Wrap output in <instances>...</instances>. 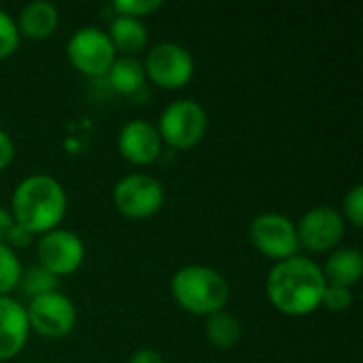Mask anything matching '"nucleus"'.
<instances>
[{"instance_id": "obj_7", "label": "nucleus", "mask_w": 363, "mask_h": 363, "mask_svg": "<svg viewBox=\"0 0 363 363\" xmlns=\"http://www.w3.org/2000/svg\"><path fill=\"white\" fill-rule=\"evenodd\" d=\"M249 236H251L253 247L262 255L277 259V262L294 257L300 249L294 221L285 215H279V213L257 215L251 223Z\"/></svg>"}, {"instance_id": "obj_14", "label": "nucleus", "mask_w": 363, "mask_h": 363, "mask_svg": "<svg viewBox=\"0 0 363 363\" xmlns=\"http://www.w3.org/2000/svg\"><path fill=\"white\" fill-rule=\"evenodd\" d=\"M60 21V13L51 2L38 0V2H30L21 9L17 23L19 36L23 34L26 38L32 40H40L53 34V30L57 28Z\"/></svg>"}, {"instance_id": "obj_23", "label": "nucleus", "mask_w": 363, "mask_h": 363, "mask_svg": "<svg viewBox=\"0 0 363 363\" xmlns=\"http://www.w3.org/2000/svg\"><path fill=\"white\" fill-rule=\"evenodd\" d=\"M353 304V294L351 289H345V287H332L328 285L325 287V294H323V300H321V306L330 308L332 313H342V311H349Z\"/></svg>"}, {"instance_id": "obj_9", "label": "nucleus", "mask_w": 363, "mask_h": 363, "mask_svg": "<svg viewBox=\"0 0 363 363\" xmlns=\"http://www.w3.org/2000/svg\"><path fill=\"white\" fill-rule=\"evenodd\" d=\"M143 68L145 74H149V79L164 89H179L194 77V60L189 51L177 43L155 45L147 53Z\"/></svg>"}, {"instance_id": "obj_26", "label": "nucleus", "mask_w": 363, "mask_h": 363, "mask_svg": "<svg viewBox=\"0 0 363 363\" xmlns=\"http://www.w3.org/2000/svg\"><path fill=\"white\" fill-rule=\"evenodd\" d=\"M13 155H15L13 140H11V136L0 128V170H4V168L13 162Z\"/></svg>"}, {"instance_id": "obj_16", "label": "nucleus", "mask_w": 363, "mask_h": 363, "mask_svg": "<svg viewBox=\"0 0 363 363\" xmlns=\"http://www.w3.org/2000/svg\"><path fill=\"white\" fill-rule=\"evenodd\" d=\"M106 34H108L115 51H123L130 57L147 45V28L140 19H134V17L117 15L111 21V28Z\"/></svg>"}, {"instance_id": "obj_22", "label": "nucleus", "mask_w": 363, "mask_h": 363, "mask_svg": "<svg viewBox=\"0 0 363 363\" xmlns=\"http://www.w3.org/2000/svg\"><path fill=\"white\" fill-rule=\"evenodd\" d=\"M113 9L121 17L138 19V17L151 15L157 9H162V2L160 0H117V2H113Z\"/></svg>"}, {"instance_id": "obj_24", "label": "nucleus", "mask_w": 363, "mask_h": 363, "mask_svg": "<svg viewBox=\"0 0 363 363\" xmlns=\"http://www.w3.org/2000/svg\"><path fill=\"white\" fill-rule=\"evenodd\" d=\"M345 217L347 221H351L355 228H362L363 223V187L355 185L347 196H345V204H342ZM342 217V219H345Z\"/></svg>"}, {"instance_id": "obj_5", "label": "nucleus", "mask_w": 363, "mask_h": 363, "mask_svg": "<svg viewBox=\"0 0 363 363\" xmlns=\"http://www.w3.org/2000/svg\"><path fill=\"white\" fill-rule=\"evenodd\" d=\"M70 64L87 77H106L108 68L115 62V47L104 30L81 28L77 30L66 47Z\"/></svg>"}, {"instance_id": "obj_10", "label": "nucleus", "mask_w": 363, "mask_h": 363, "mask_svg": "<svg viewBox=\"0 0 363 363\" xmlns=\"http://www.w3.org/2000/svg\"><path fill=\"white\" fill-rule=\"evenodd\" d=\"M36 253H38V266H43L45 270H49L60 279L72 274L83 264L85 247L74 232L55 228L40 236L36 245Z\"/></svg>"}, {"instance_id": "obj_13", "label": "nucleus", "mask_w": 363, "mask_h": 363, "mask_svg": "<svg viewBox=\"0 0 363 363\" xmlns=\"http://www.w3.org/2000/svg\"><path fill=\"white\" fill-rule=\"evenodd\" d=\"M28 334H30V323H28L26 308L17 300L2 296L0 298V362L19 355L28 342Z\"/></svg>"}, {"instance_id": "obj_2", "label": "nucleus", "mask_w": 363, "mask_h": 363, "mask_svg": "<svg viewBox=\"0 0 363 363\" xmlns=\"http://www.w3.org/2000/svg\"><path fill=\"white\" fill-rule=\"evenodd\" d=\"M64 187L47 174H32L23 179L11 200V217L26 232L47 234L57 228L66 215Z\"/></svg>"}, {"instance_id": "obj_8", "label": "nucleus", "mask_w": 363, "mask_h": 363, "mask_svg": "<svg viewBox=\"0 0 363 363\" xmlns=\"http://www.w3.org/2000/svg\"><path fill=\"white\" fill-rule=\"evenodd\" d=\"M26 315H28L30 330H34L36 334L49 340L68 336L77 323V311L72 300L60 291H51L30 300Z\"/></svg>"}, {"instance_id": "obj_18", "label": "nucleus", "mask_w": 363, "mask_h": 363, "mask_svg": "<svg viewBox=\"0 0 363 363\" xmlns=\"http://www.w3.org/2000/svg\"><path fill=\"white\" fill-rule=\"evenodd\" d=\"M204 334H206V340L213 347L232 349L242 338V325L234 315H230L225 311H219L215 315H208L206 325H204Z\"/></svg>"}, {"instance_id": "obj_6", "label": "nucleus", "mask_w": 363, "mask_h": 363, "mask_svg": "<svg viewBox=\"0 0 363 363\" xmlns=\"http://www.w3.org/2000/svg\"><path fill=\"white\" fill-rule=\"evenodd\" d=\"M117 211L130 219L153 217L164 204V187L157 179L136 172L123 177L113 191Z\"/></svg>"}, {"instance_id": "obj_27", "label": "nucleus", "mask_w": 363, "mask_h": 363, "mask_svg": "<svg viewBox=\"0 0 363 363\" xmlns=\"http://www.w3.org/2000/svg\"><path fill=\"white\" fill-rule=\"evenodd\" d=\"M128 363H164V357L153 349H140L130 357Z\"/></svg>"}, {"instance_id": "obj_15", "label": "nucleus", "mask_w": 363, "mask_h": 363, "mask_svg": "<svg viewBox=\"0 0 363 363\" xmlns=\"http://www.w3.org/2000/svg\"><path fill=\"white\" fill-rule=\"evenodd\" d=\"M325 283L332 287H345L351 289L355 283H359L363 274V257L357 249H340L334 251L328 262L325 268H321Z\"/></svg>"}, {"instance_id": "obj_4", "label": "nucleus", "mask_w": 363, "mask_h": 363, "mask_svg": "<svg viewBox=\"0 0 363 363\" xmlns=\"http://www.w3.org/2000/svg\"><path fill=\"white\" fill-rule=\"evenodd\" d=\"M206 111L196 100H177L160 117V138L174 149H191L206 134Z\"/></svg>"}, {"instance_id": "obj_25", "label": "nucleus", "mask_w": 363, "mask_h": 363, "mask_svg": "<svg viewBox=\"0 0 363 363\" xmlns=\"http://www.w3.org/2000/svg\"><path fill=\"white\" fill-rule=\"evenodd\" d=\"M30 242H32V234L26 232L23 228H19L17 223H13V228H11L9 234H6L4 245H6L9 249H13V247H28Z\"/></svg>"}, {"instance_id": "obj_21", "label": "nucleus", "mask_w": 363, "mask_h": 363, "mask_svg": "<svg viewBox=\"0 0 363 363\" xmlns=\"http://www.w3.org/2000/svg\"><path fill=\"white\" fill-rule=\"evenodd\" d=\"M19 30L13 17L0 9V60L9 57L17 47H19Z\"/></svg>"}, {"instance_id": "obj_11", "label": "nucleus", "mask_w": 363, "mask_h": 363, "mask_svg": "<svg viewBox=\"0 0 363 363\" xmlns=\"http://www.w3.org/2000/svg\"><path fill=\"white\" fill-rule=\"evenodd\" d=\"M296 232L300 247L315 253H323L334 249L342 240L345 219L338 211L330 206H317L300 219Z\"/></svg>"}, {"instance_id": "obj_17", "label": "nucleus", "mask_w": 363, "mask_h": 363, "mask_svg": "<svg viewBox=\"0 0 363 363\" xmlns=\"http://www.w3.org/2000/svg\"><path fill=\"white\" fill-rule=\"evenodd\" d=\"M145 68L136 57L123 55V57H115L113 66L106 72V79L111 83V87L119 94H136L143 83H145Z\"/></svg>"}, {"instance_id": "obj_3", "label": "nucleus", "mask_w": 363, "mask_h": 363, "mask_svg": "<svg viewBox=\"0 0 363 363\" xmlns=\"http://www.w3.org/2000/svg\"><path fill=\"white\" fill-rule=\"evenodd\" d=\"M170 291L183 311L202 317L223 311L230 300L228 281L217 270L198 264L181 268L170 281Z\"/></svg>"}, {"instance_id": "obj_1", "label": "nucleus", "mask_w": 363, "mask_h": 363, "mask_svg": "<svg viewBox=\"0 0 363 363\" xmlns=\"http://www.w3.org/2000/svg\"><path fill=\"white\" fill-rule=\"evenodd\" d=\"M325 277L321 268L302 255L277 262L266 281L272 306L291 317H304L321 306L325 294Z\"/></svg>"}, {"instance_id": "obj_19", "label": "nucleus", "mask_w": 363, "mask_h": 363, "mask_svg": "<svg viewBox=\"0 0 363 363\" xmlns=\"http://www.w3.org/2000/svg\"><path fill=\"white\" fill-rule=\"evenodd\" d=\"M55 287H57V277L45 270L43 266H30L28 270H21V279L17 283L19 294L30 300L51 294L55 291Z\"/></svg>"}, {"instance_id": "obj_20", "label": "nucleus", "mask_w": 363, "mask_h": 363, "mask_svg": "<svg viewBox=\"0 0 363 363\" xmlns=\"http://www.w3.org/2000/svg\"><path fill=\"white\" fill-rule=\"evenodd\" d=\"M21 279V264L13 249L6 245H0V298L9 296L13 289H17V283Z\"/></svg>"}, {"instance_id": "obj_12", "label": "nucleus", "mask_w": 363, "mask_h": 363, "mask_svg": "<svg viewBox=\"0 0 363 363\" xmlns=\"http://www.w3.org/2000/svg\"><path fill=\"white\" fill-rule=\"evenodd\" d=\"M117 145H119V153L136 166L153 164L162 153L160 132L153 123L145 119H134L125 123L119 132Z\"/></svg>"}, {"instance_id": "obj_28", "label": "nucleus", "mask_w": 363, "mask_h": 363, "mask_svg": "<svg viewBox=\"0 0 363 363\" xmlns=\"http://www.w3.org/2000/svg\"><path fill=\"white\" fill-rule=\"evenodd\" d=\"M13 217H11V213L6 211V208H2L0 206V245H4V240H6V234H9V230L13 228Z\"/></svg>"}]
</instances>
